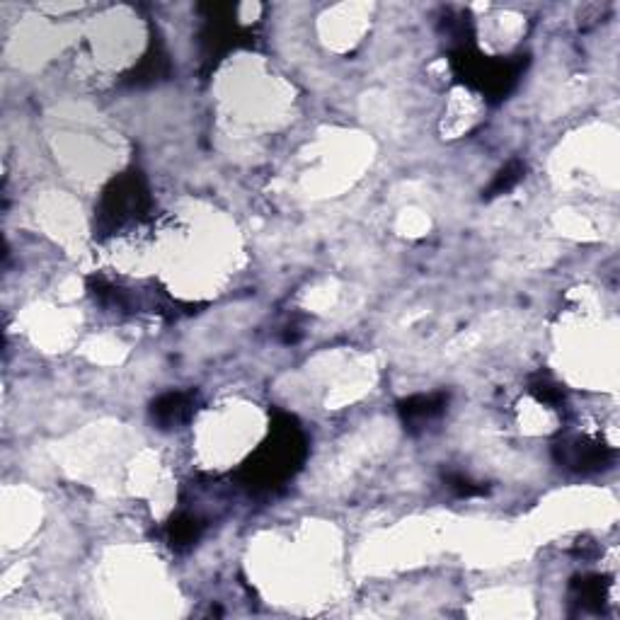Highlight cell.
I'll list each match as a JSON object with an SVG mask.
<instances>
[{
  "label": "cell",
  "instance_id": "obj_7",
  "mask_svg": "<svg viewBox=\"0 0 620 620\" xmlns=\"http://www.w3.org/2000/svg\"><path fill=\"white\" fill-rule=\"evenodd\" d=\"M243 39L245 32L240 30L233 20H214V17H211L204 30L206 61H221V56L235 47H240Z\"/></svg>",
  "mask_w": 620,
  "mask_h": 620
},
{
  "label": "cell",
  "instance_id": "obj_2",
  "mask_svg": "<svg viewBox=\"0 0 620 620\" xmlns=\"http://www.w3.org/2000/svg\"><path fill=\"white\" fill-rule=\"evenodd\" d=\"M526 63V56L490 59V56H482L470 47H461L458 51H453L451 56L453 73H456L465 85H470V88L490 97V100H507V95L512 93L516 83H519Z\"/></svg>",
  "mask_w": 620,
  "mask_h": 620
},
{
  "label": "cell",
  "instance_id": "obj_4",
  "mask_svg": "<svg viewBox=\"0 0 620 620\" xmlns=\"http://www.w3.org/2000/svg\"><path fill=\"white\" fill-rule=\"evenodd\" d=\"M553 456L562 468L574 470V473H601L613 465L616 451L599 439L589 436H570L553 446Z\"/></svg>",
  "mask_w": 620,
  "mask_h": 620
},
{
  "label": "cell",
  "instance_id": "obj_3",
  "mask_svg": "<svg viewBox=\"0 0 620 620\" xmlns=\"http://www.w3.org/2000/svg\"><path fill=\"white\" fill-rule=\"evenodd\" d=\"M151 211V194L139 170H129L114 177L102 192L97 206V231L112 235L124 231L126 226L143 221Z\"/></svg>",
  "mask_w": 620,
  "mask_h": 620
},
{
  "label": "cell",
  "instance_id": "obj_12",
  "mask_svg": "<svg viewBox=\"0 0 620 620\" xmlns=\"http://www.w3.org/2000/svg\"><path fill=\"white\" fill-rule=\"evenodd\" d=\"M528 390H531L538 403H545L550 407H560L565 403V390H562L558 383L550 381V378H536V381H531V388Z\"/></svg>",
  "mask_w": 620,
  "mask_h": 620
},
{
  "label": "cell",
  "instance_id": "obj_11",
  "mask_svg": "<svg viewBox=\"0 0 620 620\" xmlns=\"http://www.w3.org/2000/svg\"><path fill=\"white\" fill-rule=\"evenodd\" d=\"M524 170H526L524 163H521L519 158L509 160V163L497 172V177L492 180V185L487 187L485 199H495V197H502V194L512 192V189L521 182V177H524Z\"/></svg>",
  "mask_w": 620,
  "mask_h": 620
},
{
  "label": "cell",
  "instance_id": "obj_6",
  "mask_svg": "<svg viewBox=\"0 0 620 620\" xmlns=\"http://www.w3.org/2000/svg\"><path fill=\"white\" fill-rule=\"evenodd\" d=\"M449 407V395L446 393H429V395H412V398L403 400L398 405L400 419H403L405 429L410 432H419L427 427L429 422L439 419Z\"/></svg>",
  "mask_w": 620,
  "mask_h": 620
},
{
  "label": "cell",
  "instance_id": "obj_10",
  "mask_svg": "<svg viewBox=\"0 0 620 620\" xmlns=\"http://www.w3.org/2000/svg\"><path fill=\"white\" fill-rule=\"evenodd\" d=\"M168 73H170L168 56L163 54V49L155 47L153 44L151 51L143 56V61L139 63V66H136L134 71L129 73V83L131 85H146V83H153V80L165 78Z\"/></svg>",
  "mask_w": 620,
  "mask_h": 620
},
{
  "label": "cell",
  "instance_id": "obj_5",
  "mask_svg": "<svg viewBox=\"0 0 620 620\" xmlns=\"http://www.w3.org/2000/svg\"><path fill=\"white\" fill-rule=\"evenodd\" d=\"M197 412V393L192 390H177L165 393L151 405V417L160 429H175L187 424Z\"/></svg>",
  "mask_w": 620,
  "mask_h": 620
},
{
  "label": "cell",
  "instance_id": "obj_1",
  "mask_svg": "<svg viewBox=\"0 0 620 620\" xmlns=\"http://www.w3.org/2000/svg\"><path fill=\"white\" fill-rule=\"evenodd\" d=\"M308 456V439L289 415H277L267 441L248 458L240 480L252 492H274L301 470Z\"/></svg>",
  "mask_w": 620,
  "mask_h": 620
},
{
  "label": "cell",
  "instance_id": "obj_8",
  "mask_svg": "<svg viewBox=\"0 0 620 620\" xmlns=\"http://www.w3.org/2000/svg\"><path fill=\"white\" fill-rule=\"evenodd\" d=\"M572 604H577L582 611L599 613L608 599V579L601 574H587V577H577L570 589Z\"/></svg>",
  "mask_w": 620,
  "mask_h": 620
},
{
  "label": "cell",
  "instance_id": "obj_13",
  "mask_svg": "<svg viewBox=\"0 0 620 620\" xmlns=\"http://www.w3.org/2000/svg\"><path fill=\"white\" fill-rule=\"evenodd\" d=\"M446 485H449L458 497H478V495H485L487 492L485 485H480V482H473L461 473L446 475Z\"/></svg>",
  "mask_w": 620,
  "mask_h": 620
},
{
  "label": "cell",
  "instance_id": "obj_9",
  "mask_svg": "<svg viewBox=\"0 0 620 620\" xmlns=\"http://www.w3.org/2000/svg\"><path fill=\"white\" fill-rule=\"evenodd\" d=\"M206 524L202 519H199L197 514H177L175 519L170 521L168 526V538H170V545L172 548L182 550V548H192L194 543L202 538Z\"/></svg>",
  "mask_w": 620,
  "mask_h": 620
}]
</instances>
